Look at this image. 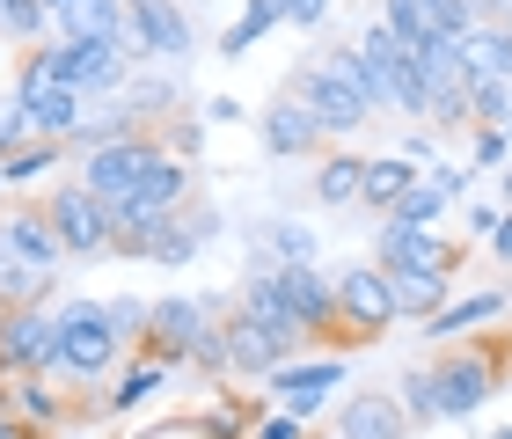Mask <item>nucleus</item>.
Returning <instances> with one entry per match:
<instances>
[{"instance_id":"nucleus-1","label":"nucleus","mask_w":512,"mask_h":439,"mask_svg":"<svg viewBox=\"0 0 512 439\" xmlns=\"http://www.w3.org/2000/svg\"><path fill=\"white\" fill-rule=\"evenodd\" d=\"M293 96L315 110V125H322V140H359L366 118H374V81H366V66L352 44H330V52H315V59H300L293 66Z\"/></svg>"},{"instance_id":"nucleus-2","label":"nucleus","mask_w":512,"mask_h":439,"mask_svg":"<svg viewBox=\"0 0 512 439\" xmlns=\"http://www.w3.org/2000/svg\"><path fill=\"white\" fill-rule=\"evenodd\" d=\"M59 315V337H52V374L59 388H103L118 366L132 359V344L110 330V315H103V300H66V308H52Z\"/></svg>"},{"instance_id":"nucleus-3","label":"nucleus","mask_w":512,"mask_h":439,"mask_svg":"<svg viewBox=\"0 0 512 439\" xmlns=\"http://www.w3.org/2000/svg\"><path fill=\"white\" fill-rule=\"evenodd\" d=\"M425 374H432V396H439V425L476 418V410L498 396V381H512L498 337L491 344H439V352L425 359Z\"/></svg>"},{"instance_id":"nucleus-4","label":"nucleus","mask_w":512,"mask_h":439,"mask_svg":"<svg viewBox=\"0 0 512 439\" xmlns=\"http://www.w3.org/2000/svg\"><path fill=\"white\" fill-rule=\"evenodd\" d=\"M37 205H44V220H52V235H59V249H66V264H96V257H110V205L88 191L81 176L52 183V191H44Z\"/></svg>"},{"instance_id":"nucleus-5","label":"nucleus","mask_w":512,"mask_h":439,"mask_svg":"<svg viewBox=\"0 0 512 439\" xmlns=\"http://www.w3.org/2000/svg\"><path fill=\"white\" fill-rule=\"evenodd\" d=\"M278 286H286V308L300 315V330L315 337V352H359L352 330H344V315H337V279L330 271H315V264H278Z\"/></svg>"},{"instance_id":"nucleus-6","label":"nucleus","mask_w":512,"mask_h":439,"mask_svg":"<svg viewBox=\"0 0 512 439\" xmlns=\"http://www.w3.org/2000/svg\"><path fill=\"white\" fill-rule=\"evenodd\" d=\"M220 315V300H191V293H169V300H147V330H139L132 352L154 359V366H183L191 359L198 330Z\"/></svg>"},{"instance_id":"nucleus-7","label":"nucleus","mask_w":512,"mask_h":439,"mask_svg":"<svg viewBox=\"0 0 512 439\" xmlns=\"http://www.w3.org/2000/svg\"><path fill=\"white\" fill-rule=\"evenodd\" d=\"M220 330H227V381H242V388H264L278 366H286V337L271 330V322H256L242 300H220Z\"/></svg>"},{"instance_id":"nucleus-8","label":"nucleus","mask_w":512,"mask_h":439,"mask_svg":"<svg viewBox=\"0 0 512 439\" xmlns=\"http://www.w3.org/2000/svg\"><path fill=\"white\" fill-rule=\"evenodd\" d=\"M330 279H337V315H344V330H352L359 352H366V344H381L395 322H403L381 264H352V271H330Z\"/></svg>"},{"instance_id":"nucleus-9","label":"nucleus","mask_w":512,"mask_h":439,"mask_svg":"<svg viewBox=\"0 0 512 439\" xmlns=\"http://www.w3.org/2000/svg\"><path fill=\"white\" fill-rule=\"evenodd\" d=\"M161 154H169V147H161V132L147 125V132H132V140H110V147H96V154H81V183H88L103 205H118Z\"/></svg>"},{"instance_id":"nucleus-10","label":"nucleus","mask_w":512,"mask_h":439,"mask_svg":"<svg viewBox=\"0 0 512 439\" xmlns=\"http://www.w3.org/2000/svg\"><path fill=\"white\" fill-rule=\"evenodd\" d=\"M374 264L381 271H410V279H454V271L469 264V242L439 235V227H425V235H395V227H381Z\"/></svg>"},{"instance_id":"nucleus-11","label":"nucleus","mask_w":512,"mask_h":439,"mask_svg":"<svg viewBox=\"0 0 512 439\" xmlns=\"http://www.w3.org/2000/svg\"><path fill=\"white\" fill-rule=\"evenodd\" d=\"M0 264H30V271H59L66 249L52 235L37 198H0Z\"/></svg>"},{"instance_id":"nucleus-12","label":"nucleus","mask_w":512,"mask_h":439,"mask_svg":"<svg viewBox=\"0 0 512 439\" xmlns=\"http://www.w3.org/2000/svg\"><path fill=\"white\" fill-rule=\"evenodd\" d=\"M52 337H59L52 308H0V374L8 381L44 374L52 366Z\"/></svg>"},{"instance_id":"nucleus-13","label":"nucleus","mask_w":512,"mask_h":439,"mask_svg":"<svg viewBox=\"0 0 512 439\" xmlns=\"http://www.w3.org/2000/svg\"><path fill=\"white\" fill-rule=\"evenodd\" d=\"M256 140H264L271 161H308V154L330 147V140H322V125H315V110L300 103L293 88H278V96L256 110Z\"/></svg>"},{"instance_id":"nucleus-14","label":"nucleus","mask_w":512,"mask_h":439,"mask_svg":"<svg viewBox=\"0 0 512 439\" xmlns=\"http://www.w3.org/2000/svg\"><path fill=\"white\" fill-rule=\"evenodd\" d=\"M132 8V44L125 52L147 66V59H191L198 52V30H191V15L176 8V0H125Z\"/></svg>"},{"instance_id":"nucleus-15","label":"nucleus","mask_w":512,"mask_h":439,"mask_svg":"<svg viewBox=\"0 0 512 439\" xmlns=\"http://www.w3.org/2000/svg\"><path fill=\"white\" fill-rule=\"evenodd\" d=\"M59 74H66V88H81V96L96 103V96H118V88L132 81V59L118 52V44H96V37H81V44L59 37Z\"/></svg>"},{"instance_id":"nucleus-16","label":"nucleus","mask_w":512,"mask_h":439,"mask_svg":"<svg viewBox=\"0 0 512 439\" xmlns=\"http://www.w3.org/2000/svg\"><path fill=\"white\" fill-rule=\"evenodd\" d=\"M264 388H271V396L293 410V418H315V403L344 388V359H337V352H322V359H315V352H308V359H286V366H278V374H271Z\"/></svg>"},{"instance_id":"nucleus-17","label":"nucleus","mask_w":512,"mask_h":439,"mask_svg":"<svg viewBox=\"0 0 512 439\" xmlns=\"http://www.w3.org/2000/svg\"><path fill=\"white\" fill-rule=\"evenodd\" d=\"M461 191H469V169H432V176H417L410 183V198L388 213L395 235H425V227H439L461 205Z\"/></svg>"},{"instance_id":"nucleus-18","label":"nucleus","mask_w":512,"mask_h":439,"mask_svg":"<svg viewBox=\"0 0 512 439\" xmlns=\"http://www.w3.org/2000/svg\"><path fill=\"white\" fill-rule=\"evenodd\" d=\"M330 432H337V439H410L417 425H410L403 396H381V388H366V396H344V410H337Z\"/></svg>"},{"instance_id":"nucleus-19","label":"nucleus","mask_w":512,"mask_h":439,"mask_svg":"<svg viewBox=\"0 0 512 439\" xmlns=\"http://www.w3.org/2000/svg\"><path fill=\"white\" fill-rule=\"evenodd\" d=\"M198 198V161H176V154H161L147 176L132 183V191L118 205H139V213H183V205Z\"/></svg>"},{"instance_id":"nucleus-20","label":"nucleus","mask_w":512,"mask_h":439,"mask_svg":"<svg viewBox=\"0 0 512 439\" xmlns=\"http://www.w3.org/2000/svg\"><path fill=\"white\" fill-rule=\"evenodd\" d=\"M205 242H220V213L191 198L183 213H169V227H161V242H154V257H147V264H169V271H183V264H191Z\"/></svg>"},{"instance_id":"nucleus-21","label":"nucleus","mask_w":512,"mask_h":439,"mask_svg":"<svg viewBox=\"0 0 512 439\" xmlns=\"http://www.w3.org/2000/svg\"><path fill=\"white\" fill-rule=\"evenodd\" d=\"M359 191H366V154L359 147H322L315 154V205L344 213V205H359Z\"/></svg>"},{"instance_id":"nucleus-22","label":"nucleus","mask_w":512,"mask_h":439,"mask_svg":"<svg viewBox=\"0 0 512 439\" xmlns=\"http://www.w3.org/2000/svg\"><path fill=\"white\" fill-rule=\"evenodd\" d=\"M417 176H425V169H417V161L410 154H366V191H359V213H374V220H388L395 213V205H403L410 198V183Z\"/></svg>"},{"instance_id":"nucleus-23","label":"nucleus","mask_w":512,"mask_h":439,"mask_svg":"<svg viewBox=\"0 0 512 439\" xmlns=\"http://www.w3.org/2000/svg\"><path fill=\"white\" fill-rule=\"evenodd\" d=\"M169 374H176V366H154V359H125L118 366V374H110L103 381V403H110V418H125V410H139V403H147V396H161V388H169Z\"/></svg>"},{"instance_id":"nucleus-24","label":"nucleus","mask_w":512,"mask_h":439,"mask_svg":"<svg viewBox=\"0 0 512 439\" xmlns=\"http://www.w3.org/2000/svg\"><path fill=\"white\" fill-rule=\"evenodd\" d=\"M15 418L22 425H37V432H66L74 418H66V388L52 381V374H30V381H15Z\"/></svg>"},{"instance_id":"nucleus-25","label":"nucleus","mask_w":512,"mask_h":439,"mask_svg":"<svg viewBox=\"0 0 512 439\" xmlns=\"http://www.w3.org/2000/svg\"><path fill=\"white\" fill-rule=\"evenodd\" d=\"M505 315V293L491 286V293H461V300H447V308H439L432 322H425V337H461V330H483V322H498Z\"/></svg>"},{"instance_id":"nucleus-26","label":"nucleus","mask_w":512,"mask_h":439,"mask_svg":"<svg viewBox=\"0 0 512 439\" xmlns=\"http://www.w3.org/2000/svg\"><path fill=\"white\" fill-rule=\"evenodd\" d=\"M30 118H37V140L74 147V132H81V118H88V96H81V88H52V96L30 103Z\"/></svg>"},{"instance_id":"nucleus-27","label":"nucleus","mask_w":512,"mask_h":439,"mask_svg":"<svg viewBox=\"0 0 512 439\" xmlns=\"http://www.w3.org/2000/svg\"><path fill=\"white\" fill-rule=\"evenodd\" d=\"M256 257H264V264H315V227H308V220H271V227H256Z\"/></svg>"},{"instance_id":"nucleus-28","label":"nucleus","mask_w":512,"mask_h":439,"mask_svg":"<svg viewBox=\"0 0 512 439\" xmlns=\"http://www.w3.org/2000/svg\"><path fill=\"white\" fill-rule=\"evenodd\" d=\"M118 96L132 103V118L139 125H161V118H176V103H183V88L169 81V74H132Z\"/></svg>"},{"instance_id":"nucleus-29","label":"nucleus","mask_w":512,"mask_h":439,"mask_svg":"<svg viewBox=\"0 0 512 439\" xmlns=\"http://www.w3.org/2000/svg\"><path fill=\"white\" fill-rule=\"evenodd\" d=\"M66 161L59 140H22L15 154H0V191H22V183H37V176H52Z\"/></svg>"},{"instance_id":"nucleus-30","label":"nucleus","mask_w":512,"mask_h":439,"mask_svg":"<svg viewBox=\"0 0 512 439\" xmlns=\"http://www.w3.org/2000/svg\"><path fill=\"white\" fill-rule=\"evenodd\" d=\"M461 52H469L476 74H498L512 81V22H476L469 37H461Z\"/></svg>"},{"instance_id":"nucleus-31","label":"nucleus","mask_w":512,"mask_h":439,"mask_svg":"<svg viewBox=\"0 0 512 439\" xmlns=\"http://www.w3.org/2000/svg\"><path fill=\"white\" fill-rule=\"evenodd\" d=\"M469 132H512V81L476 74V88H469Z\"/></svg>"},{"instance_id":"nucleus-32","label":"nucleus","mask_w":512,"mask_h":439,"mask_svg":"<svg viewBox=\"0 0 512 439\" xmlns=\"http://www.w3.org/2000/svg\"><path fill=\"white\" fill-rule=\"evenodd\" d=\"M52 293H59V271H30V264L0 271V308H44Z\"/></svg>"},{"instance_id":"nucleus-33","label":"nucleus","mask_w":512,"mask_h":439,"mask_svg":"<svg viewBox=\"0 0 512 439\" xmlns=\"http://www.w3.org/2000/svg\"><path fill=\"white\" fill-rule=\"evenodd\" d=\"M271 22H286V0H249V8L235 15V30L220 37V52H227V59H242L249 44H256V37L271 30Z\"/></svg>"},{"instance_id":"nucleus-34","label":"nucleus","mask_w":512,"mask_h":439,"mask_svg":"<svg viewBox=\"0 0 512 439\" xmlns=\"http://www.w3.org/2000/svg\"><path fill=\"white\" fill-rule=\"evenodd\" d=\"M52 30V15H44V0H0V37H15L22 52Z\"/></svg>"},{"instance_id":"nucleus-35","label":"nucleus","mask_w":512,"mask_h":439,"mask_svg":"<svg viewBox=\"0 0 512 439\" xmlns=\"http://www.w3.org/2000/svg\"><path fill=\"white\" fill-rule=\"evenodd\" d=\"M395 396H403V410H410V425H417V432L439 425V396H432V374H425V366H410V374L395 381Z\"/></svg>"},{"instance_id":"nucleus-36","label":"nucleus","mask_w":512,"mask_h":439,"mask_svg":"<svg viewBox=\"0 0 512 439\" xmlns=\"http://www.w3.org/2000/svg\"><path fill=\"white\" fill-rule=\"evenodd\" d=\"M183 366L205 374V381H227V330H220V315L198 330V344H191V359H183Z\"/></svg>"},{"instance_id":"nucleus-37","label":"nucleus","mask_w":512,"mask_h":439,"mask_svg":"<svg viewBox=\"0 0 512 439\" xmlns=\"http://www.w3.org/2000/svg\"><path fill=\"white\" fill-rule=\"evenodd\" d=\"M417 8H425V22H432L439 37H454V44L483 22V15H476V0H417Z\"/></svg>"},{"instance_id":"nucleus-38","label":"nucleus","mask_w":512,"mask_h":439,"mask_svg":"<svg viewBox=\"0 0 512 439\" xmlns=\"http://www.w3.org/2000/svg\"><path fill=\"white\" fill-rule=\"evenodd\" d=\"M22 140H37V118L22 96H0V154H15Z\"/></svg>"},{"instance_id":"nucleus-39","label":"nucleus","mask_w":512,"mask_h":439,"mask_svg":"<svg viewBox=\"0 0 512 439\" xmlns=\"http://www.w3.org/2000/svg\"><path fill=\"white\" fill-rule=\"evenodd\" d=\"M381 22H388L403 44H425V37H432V22H425V8H417V0H381Z\"/></svg>"},{"instance_id":"nucleus-40","label":"nucleus","mask_w":512,"mask_h":439,"mask_svg":"<svg viewBox=\"0 0 512 439\" xmlns=\"http://www.w3.org/2000/svg\"><path fill=\"white\" fill-rule=\"evenodd\" d=\"M154 132H161V147H169L176 161H191V154H198V140H205V125L191 118V110H176V118H161Z\"/></svg>"},{"instance_id":"nucleus-41","label":"nucleus","mask_w":512,"mask_h":439,"mask_svg":"<svg viewBox=\"0 0 512 439\" xmlns=\"http://www.w3.org/2000/svg\"><path fill=\"white\" fill-rule=\"evenodd\" d=\"M103 315H110V330H118L125 344H139V330H147V300H103Z\"/></svg>"},{"instance_id":"nucleus-42","label":"nucleus","mask_w":512,"mask_h":439,"mask_svg":"<svg viewBox=\"0 0 512 439\" xmlns=\"http://www.w3.org/2000/svg\"><path fill=\"white\" fill-rule=\"evenodd\" d=\"M512 132H469V169H505Z\"/></svg>"},{"instance_id":"nucleus-43","label":"nucleus","mask_w":512,"mask_h":439,"mask_svg":"<svg viewBox=\"0 0 512 439\" xmlns=\"http://www.w3.org/2000/svg\"><path fill=\"white\" fill-rule=\"evenodd\" d=\"M249 439H308V418H293V410H264Z\"/></svg>"},{"instance_id":"nucleus-44","label":"nucleus","mask_w":512,"mask_h":439,"mask_svg":"<svg viewBox=\"0 0 512 439\" xmlns=\"http://www.w3.org/2000/svg\"><path fill=\"white\" fill-rule=\"evenodd\" d=\"M461 220H469V235H476V242H491V227L505 220V205H498V198H476V205H469Z\"/></svg>"},{"instance_id":"nucleus-45","label":"nucleus","mask_w":512,"mask_h":439,"mask_svg":"<svg viewBox=\"0 0 512 439\" xmlns=\"http://www.w3.org/2000/svg\"><path fill=\"white\" fill-rule=\"evenodd\" d=\"M322 15H330V0H286V22H293V30H315Z\"/></svg>"},{"instance_id":"nucleus-46","label":"nucleus","mask_w":512,"mask_h":439,"mask_svg":"<svg viewBox=\"0 0 512 439\" xmlns=\"http://www.w3.org/2000/svg\"><path fill=\"white\" fill-rule=\"evenodd\" d=\"M491 257H498V264H512V205H505V220L491 227Z\"/></svg>"},{"instance_id":"nucleus-47","label":"nucleus","mask_w":512,"mask_h":439,"mask_svg":"<svg viewBox=\"0 0 512 439\" xmlns=\"http://www.w3.org/2000/svg\"><path fill=\"white\" fill-rule=\"evenodd\" d=\"M205 118H213V125H235V118H242V103H235V96H213V110H205Z\"/></svg>"},{"instance_id":"nucleus-48","label":"nucleus","mask_w":512,"mask_h":439,"mask_svg":"<svg viewBox=\"0 0 512 439\" xmlns=\"http://www.w3.org/2000/svg\"><path fill=\"white\" fill-rule=\"evenodd\" d=\"M0 439H52V432H37V425H22V418H8V425H0Z\"/></svg>"},{"instance_id":"nucleus-49","label":"nucleus","mask_w":512,"mask_h":439,"mask_svg":"<svg viewBox=\"0 0 512 439\" xmlns=\"http://www.w3.org/2000/svg\"><path fill=\"white\" fill-rule=\"evenodd\" d=\"M476 15H483V22H505V15H512V0H476Z\"/></svg>"},{"instance_id":"nucleus-50","label":"nucleus","mask_w":512,"mask_h":439,"mask_svg":"<svg viewBox=\"0 0 512 439\" xmlns=\"http://www.w3.org/2000/svg\"><path fill=\"white\" fill-rule=\"evenodd\" d=\"M8 418H15V381L0 374V425H8Z\"/></svg>"},{"instance_id":"nucleus-51","label":"nucleus","mask_w":512,"mask_h":439,"mask_svg":"<svg viewBox=\"0 0 512 439\" xmlns=\"http://www.w3.org/2000/svg\"><path fill=\"white\" fill-rule=\"evenodd\" d=\"M66 8H74V0H44V15H52V30H59V15H66Z\"/></svg>"},{"instance_id":"nucleus-52","label":"nucleus","mask_w":512,"mask_h":439,"mask_svg":"<svg viewBox=\"0 0 512 439\" xmlns=\"http://www.w3.org/2000/svg\"><path fill=\"white\" fill-rule=\"evenodd\" d=\"M498 191H505V205H512V169H498Z\"/></svg>"},{"instance_id":"nucleus-53","label":"nucleus","mask_w":512,"mask_h":439,"mask_svg":"<svg viewBox=\"0 0 512 439\" xmlns=\"http://www.w3.org/2000/svg\"><path fill=\"white\" fill-rule=\"evenodd\" d=\"M491 439H512V425H498V432H491Z\"/></svg>"},{"instance_id":"nucleus-54","label":"nucleus","mask_w":512,"mask_h":439,"mask_svg":"<svg viewBox=\"0 0 512 439\" xmlns=\"http://www.w3.org/2000/svg\"><path fill=\"white\" fill-rule=\"evenodd\" d=\"M0 198H8V191H0Z\"/></svg>"},{"instance_id":"nucleus-55","label":"nucleus","mask_w":512,"mask_h":439,"mask_svg":"<svg viewBox=\"0 0 512 439\" xmlns=\"http://www.w3.org/2000/svg\"><path fill=\"white\" fill-rule=\"evenodd\" d=\"M0 271H8V264H0Z\"/></svg>"},{"instance_id":"nucleus-56","label":"nucleus","mask_w":512,"mask_h":439,"mask_svg":"<svg viewBox=\"0 0 512 439\" xmlns=\"http://www.w3.org/2000/svg\"><path fill=\"white\" fill-rule=\"evenodd\" d=\"M505 22H512V15H505Z\"/></svg>"}]
</instances>
